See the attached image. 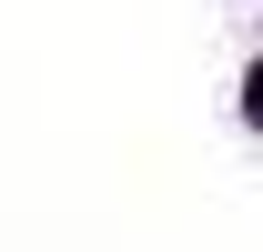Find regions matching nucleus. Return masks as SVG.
<instances>
[{"instance_id": "1", "label": "nucleus", "mask_w": 263, "mask_h": 252, "mask_svg": "<svg viewBox=\"0 0 263 252\" xmlns=\"http://www.w3.org/2000/svg\"><path fill=\"white\" fill-rule=\"evenodd\" d=\"M243 111H253V121H263V71H253V101H243Z\"/></svg>"}]
</instances>
